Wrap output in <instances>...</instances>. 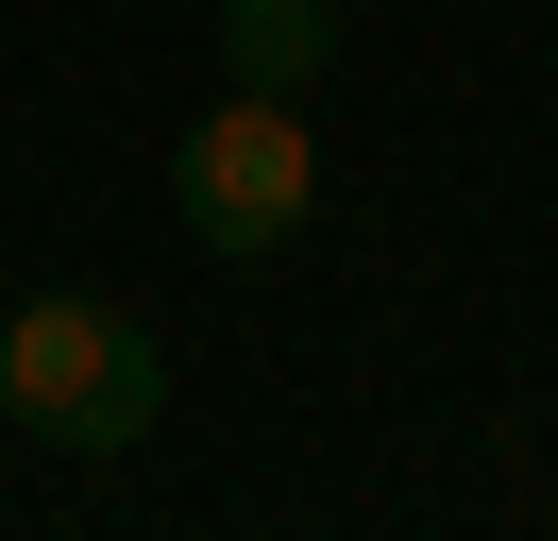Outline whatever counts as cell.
Listing matches in <instances>:
<instances>
[{
  "instance_id": "cell-2",
  "label": "cell",
  "mask_w": 558,
  "mask_h": 541,
  "mask_svg": "<svg viewBox=\"0 0 558 541\" xmlns=\"http://www.w3.org/2000/svg\"><path fill=\"white\" fill-rule=\"evenodd\" d=\"M305 203H322V135H305V101L220 85V119H186V135H170V220L204 237L220 270L288 254V237H305Z\"/></svg>"
},
{
  "instance_id": "cell-1",
  "label": "cell",
  "mask_w": 558,
  "mask_h": 541,
  "mask_svg": "<svg viewBox=\"0 0 558 541\" xmlns=\"http://www.w3.org/2000/svg\"><path fill=\"white\" fill-rule=\"evenodd\" d=\"M0 423L35 440V457H136V440L170 423L153 322H119L102 288H35L0 322Z\"/></svg>"
},
{
  "instance_id": "cell-3",
  "label": "cell",
  "mask_w": 558,
  "mask_h": 541,
  "mask_svg": "<svg viewBox=\"0 0 558 541\" xmlns=\"http://www.w3.org/2000/svg\"><path fill=\"white\" fill-rule=\"evenodd\" d=\"M322 68H339V0H220V85L305 101Z\"/></svg>"
}]
</instances>
